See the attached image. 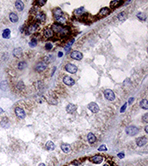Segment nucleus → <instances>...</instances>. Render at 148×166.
I'll list each match as a JSON object with an SVG mask.
<instances>
[{
    "label": "nucleus",
    "instance_id": "nucleus-1",
    "mask_svg": "<svg viewBox=\"0 0 148 166\" xmlns=\"http://www.w3.org/2000/svg\"><path fill=\"white\" fill-rule=\"evenodd\" d=\"M51 30H53V32L55 31L56 33H60V34H61V35H66V34L68 32V29L61 27V26L58 25V24H53V25H52V29H51Z\"/></svg>",
    "mask_w": 148,
    "mask_h": 166
},
{
    "label": "nucleus",
    "instance_id": "nucleus-2",
    "mask_svg": "<svg viewBox=\"0 0 148 166\" xmlns=\"http://www.w3.org/2000/svg\"><path fill=\"white\" fill-rule=\"evenodd\" d=\"M126 132H127V134L129 135V136H135V135L139 133V129H138L136 126H128V127H127Z\"/></svg>",
    "mask_w": 148,
    "mask_h": 166
},
{
    "label": "nucleus",
    "instance_id": "nucleus-3",
    "mask_svg": "<svg viewBox=\"0 0 148 166\" xmlns=\"http://www.w3.org/2000/svg\"><path fill=\"white\" fill-rule=\"evenodd\" d=\"M104 96H105V98L109 101H113L115 99V94H114V93L113 92L112 90H110V89H107V90L104 91Z\"/></svg>",
    "mask_w": 148,
    "mask_h": 166
},
{
    "label": "nucleus",
    "instance_id": "nucleus-4",
    "mask_svg": "<svg viewBox=\"0 0 148 166\" xmlns=\"http://www.w3.org/2000/svg\"><path fill=\"white\" fill-rule=\"evenodd\" d=\"M65 69H66V71H68V73L75 74L76 72H77V70H78V68H77V67H76L75 65H74V64L68 63V64L65 66Z\"/></svg>",
    "mask_w": 148,
    "mask_h": 166
},
{
    "label": "nucleus",
    "instance_id": "nucleus-5",
    "mask_svg": "<svg viewBox=\"0 0 148 166\" xmlns=\"http://www.w3.org/2000/svg\"><path fill=\"white\" fill-rule=\"evenodd\" d=\"M15 113H16V115H17V118H19V119L25 118V112L23 111V109H22L21 107H16Z\"/></svg>",
    "mask_w": 148,
    "mask_h": 166
},
{
    "label": "nucleus",
    "instance_id": "nucleus-6",
    "mask_svg": "<svg viewBox=\"0 0 148 166\" xmlns=\"http://www.w3.org/2000/svg\"><path fill=\"white\" fill-rule=\"evenodd\" d=\"M87 107H88V109L90 110L92 113H98V112L100 111V107L98 106V105L95 103V102L90 103L87 106Z\"/></svg>",
    "mask_w": 148,
    "mask_h": 166
},
{
    "label": "nucleus",
    "instance_id": "nucleus-7",
    "mask_svg": "<svg viewBox=\"0 0 148 166\" xmlns=\"http://www.w3.org/2000/svg\"><path fill=\"white\" fill-rule=\"evenodd\" d=\"M38 27H39V25H38L37 23H32V24H30L27 28V34H32L34 33V32H36L38 30Z\"/></svg>",
    "mask_w": 148,
    "mask_h": 166
},
{
    "label": "nucleus",
    "instance_id": "nucleus-8",
    "mask_svg": "<svg viewBox=\"0 0 148 166\" xmlns=\"http://www.w3.org/2000/svg\"><path fill=\"white\" fill-rule=\"evenodd\" d=\"M136 143H137L138 146L142 147V146H144V145H146V143H147V139H146V137L139 138V139H137V140H136Z\"/></svg>",
    "mask_w": 148,
    "mask_h": 166
},
{
    "label": "nucleus",
    "instance_id": "nucleus-9",
    "mask_svg": "<svg viewBox=\"0 0 148 166\" xmlns=\"http://www.w3.org/2000/svg\"><path fill=\"white\" fill-rule=\"evenodd\" d=\"M71 57H72L73 59L79 61V60L82 59L83 55H82V54L81 52H79V51H73V52L71 53Z\"/></svg>",
    "mask_w": 148,
    "mask_h": 166
},
{
    "label": "nucleus",
    "instance_id": "nucleus-10",
    "mask_svg": "<svg viewBox=\"0 0 148 166\" xmlns=\"http://www.w3.org/2000/svg\"><path fill=\"white\" fill-rule=\"evenodd\" d=\"M47 67V64L44 62H39L36 64V70L37 72H42V71H44L46 69Z\"/></svg>",
    "mask_w": 148,
    "mask_h": 166
},
{
    "label": "nucleus",
    "instance_id": "nucleus-11",
    "mask_svg": "<svg viewBox=\"0 0 148 166\" xmlns=\"http://www.w3.org/2000/svg\"><path fill=\"white\" fill-rule=\"evenodd\" d=\"M63 83H65L67 86H73L74 84V80L69 76H65L63 78Z\"/></svg>",
    "mask_w": 148,
    "mask_h": 166
},
{
    "label": "nucleus",
    "instance_id": "nucleus-12",
    "mask_svg": "<svg viewBox=\"0 0 148 166\" xmlns=\"http://www.w3.org/2000/svg\"><path fill=\"white\" fill-rule=\"evenodd\" d=\"M76 109H77V106L74 104H68L66 107V111L68 112V113H73L76 111Z\"/></svg>",
    "mask_w": 148,
    "mask_h": 166
},
{
    "label": "nucleus",
    "instance_id": "nucleus-13",
    "mask_svg": "<svg viewBox=\"0 0 148 166\" xmlns=\"http://www.w3.org/2000/svg\"><path fill=\"white\" fill-rule=\"evenodd\" d=\"M36 18L41 22H44L46 19V15L43 12H36Z\"/></svg>",
    "mask_w": 148,
    "mask_h": 166
},
{
    "label": "nucleus",
    "instance_id": "nucleus-14",
    "mask_svg": "<svg viewBox=\"0 0 148 166\" xmlns=\"http://www.w3.org/2000/svg\"><path fill=\"white\" fill-rule=\"evenodd\" d=\"M61 148L62 150V151L65 152V153H69L70 151H71V146L68 144H62L61 145Z\"/></svg>",
    "mask_w": 148,
    "mask_h": 166
},
{
    "label": "nucleus",
    "instance_id": "nucleus-15",
    "mask_svg": "<svg viewBox=\"0 0 148 166\" xmlns=\"http://www.w3.org/2000/svg\"><path fill=\"white\" fill-rule=\"evenodd\" d=\"M91 161L94 163V164H101V163L103 161V158L101 156H94L91 158Z\"/></svg>",
    "mask_w": 148,
    "mask_h": 166
},
{
    "label": "nucleus",
    "instance_id": "nucleus-16",
    "mask_svg": "<svg viewBox=\"0 0 148 166\" xmlns=\"http://www.w3.org/2000/svg\"><path fill=\"white\" fill-rule=\"evenodd\" d=\"M15 6H16V8H17V11H22L23 10V8H24V4H23V3L22 2V1L17 0V1H16V3H15Z\"/></svg>",
    "mask_w": 148,
    "mask_h": 166
},
{
    "label": "nucleus",
    "instance_id": "nucleus-17",
    "mask_svg": "<svg viewBox=\"0 0 148 166\" xmlns=\"http://www.w3.org/2000/svg\"><path fill=\"white\" fill-rule=\"evenodd\" d=\"M22 55H23V51H22L21 48H15V49L13 50V55H14V56L17 57V58H20V57L22 56Z\"/></svg>",
    "mask_w": 148,
    "mask_h": 166
},
{
    "label": "nucleus",
    "instance_id": "nucleus-18",
    "mask_svg": "<svg viewBox=\"0 0 148 166\" xmlns=\"http://www.w3.org/2000/svg\"><path fill=\"white\" fill-rule=\"evenodd\" d=\"M54 17H55V19H58L59 17H62V11L60 8H56L54 11Z\"/></svg>",
    "mask_w": 148,
    "mask_h": 166
},
{
    "label": "nucleus",
    "instance_id": "nucleus-19",
    "mask_svg": "<svg viewBox=\"0 0 148 166\" xmlns=\"http://www.w3.org/2000/svg\"><path fill=\"white\" fill-rule=\"evenodd\" d=\"M9 18H10V20H11V23H17V21H18V17H17V14H15V13H10V15H9Z\"/></svg>",
    "mask_w": 148,
    "mask_h": 166
},
{
    "label": "nucleus",
    "instance_id": "nucleus-20",
    "mask_svg": "<svg viewBox=\"0 0 148 166\" xmlns=\"http://www.w3.org/2000/svg\"><path fill=\"white\" fill-rule=\"evenodd\" d=\"M109 13H110L109 9H108V8H102L101 10V11H100L99 15H100V17H105V16L108 15Z\"/></svg>",
    "mask_w": 148,
    "mask_h": 166
},
{
    "label": "nucleus",
    "instance_id": "nucleus-21",
    "mask_svg": "<svg viewBox=\"0 0 148 166\" xmlns=\"http://www.w3.org/2000/svg\"><path fill=\"white\" fill-rule=\"evenodd\" d=\"M53 34H54L53 30H51V29H49V28H48V29H46V30H44V36H45V37H47V38L51 37V36H53Z\"/></svg>",
    "mask_w": 148,
    "mask_h": 166
},
{
    "label": "nucleus",
    "instance_id": "nucleus-22",
    "mask_svg": "<svg viewBox=\"0 0 148 166\" xmlns=\"http://www.w3.org/2000/svg\"><path fill=\"white\" fill-rule=\"evenodd\" d=\"M87 140H88V142L90 144H94L96 141V138H95L94 134H93V133H88V135H87Z\"/></svg>",
    "mask_w": 148,
    "mask_h": 166
},
{
    "label": "nucleus",
    "instance_id": "nucleus-23",
    "mask_svg": "<svg viewBox=\"0 0 148 166\" xmlns=\"http://www.w3.org/2000/svg\"><path fill=\"white\" fill-rule=\"evenodd\" d=\"M84 12H85L84 7H80L79 9H77V10L74 11V14L75 16H81V15H82V14H84Z\"/></svg>",
    "mask_w": 148,
    "mask_h": 166
},
{
    "label": "nucleus",
    "instance_id": "nucleus-24",
    "mask_svg": "<svg viewBox=\"0 0 148 166\" xmlns=\"http://www.w3.org/2000/svg\"><path fill=\"white\" fill-rule=\"evenodd\" d=\"M46 149L48 150V151H53L54 149H55V144L52 142V141H49L48 143L46 144Z\"/></svg>",
    "mask_w": 148,
    "mask_h": 166
},
{
    "label": "nucleus",
    "instance_id": "nucleus-25",
    "mask_svg": "<svg viewBox=\"0 0 148 166\" xmlns=\"http://www.w3.org/2000/svg\"><path fill=\"white\" fill-rule=\"evenodd\" d=\"M55 60V57H54V55H47V56L44 57V61L45 63H49V62H52V61Z\"/></svg>",
    "mask_w": 148,
    "mask_h": 166
},
{
    "label": "nucleus",
    "instance_id": "nucleus-26",
    "mask_svg": "<svg viewBox=\"0 0 148 166\" xmlns=\"http://www.w3.org/2000/svg\"><path fill=\"white\" fill-rule=\"evenodd\" d=\"M140 107L145 110H147L148 109V101L146 100H141V102H140Z\"/></svg>",
    "mask_w": 148,
    "mask_h": 166
},
{
    "label": "nucleus",
    "instance_id": "nucleus-27",
    "mask_svg": "<svg viewBox=\"0 0 148 166\" xmlns=\"http://www.w3.org/2000/svg\"><path fill=\"white\" fill-rule=\"evenodd\" d=\"M10 35H11V30H9V29H6V30H4V31H3V37L5 38V39H8V38H10Z\"/></svg>",
    "mask_w": 148,
    "mask_h": 166
},
{
    "label": "nucleus",
    "instance_id": "nucleus-28",
    "mask_svg": "<svg viewBox=\"0 0 148 166\" xmlns=\"http://www.w3.org/2000/svg\"><path fill=\"white\" fill-rule=\"evenodd\" d=\"M127 14H126L125 12H121L120 14H119V16H118V18H119V20L120 21H121V22H124L127 19Z\"/></svg>",
    "mask_w": 148,
    "mask_h": 166
},
{
    "label": "nucleus",
    "instance_id": "nucleus-29",
    "mask_svg": "<svg viewBox=\"0 0 148 166\" xmlns=\"http://www.w3.org/2000/svg\"><path fill=\"white\" fill-rule=\"evenodd\" d=\"M26 66H27L26 62H24V61H20V62L18 63V65H17V67H18V69L23 70V69H24V68H25Z\"/></svg>",
    "mask_w": 148,
    "mask_h": 166
},
{
    "label": "nucleus",
    "instance_id": "nucleus-30",
    "mask_svg": "<svg viewBox=\"0 0 148 166\" xmlns=\"http://www.w3.org/2000/svg\"><path fill=\"white\" fill-rule=\"evenodd\" d=\"M0 88L3 89V90L6 91L7 88H8V83L6 81H4V82H1L0 83Z\"/></svg>",
    "mask_w": 148,
    "mask_h": 166
},
{
    "label": "nucleus",
    "instance_id": "nucleus-31",
    "mask_svg": "<svg viewBox=\"0 0 148 166\" xmlns=\"http://www.w3.org/2000/svg\"><path fill=\"white\" fill-rule=\"evenodd\" d=\"M17 89L18 91H23V89H24V84H23V82L22 81H20V82H18L17 84Z\"/></svg>",
    "mask_w": 148,
    "mask_h": 166
},
{
    "label": "nucleus",
    "instance_id": "nucleus-32",
    "mask_svg": "<svg viewBox=\"0 0 148 166\" xmlns=\"http://www.w3.org/2000/svg\"><path fill=\"white\" fill-rule=\"evenodd\" d=\"M137 17L140 19V20H141V21H145L146 19V16L145 15V14H143V13H139L137 15Z\"/></svg>",
    "mask_w": 148,
    "mask_h": 166
},
{
    "label": "nucleus",
    "instance_id": "nucleus-33",
    "mask_svg": "<svg viewBox=\"0 0 148 166\" xmlns=\"http://www.w3.org/2000/svg\"><path fill=\"white\" fill-rule=\"evenodd\" d=\"M56 21H57V23H61V24H63V23H66V19L64 18L63 17H59L58 19H56Z\"/></svg>",
    "mask_w": 148,
    "mask_h": 166
},
{
    "label": "nucleus",
    "instance_id": "nucleus-34",
    "mask_svg": "<svg viewBox=\"0 0 148 166\" xmlns=\"http://www.w3.org/2000/svg\"><path fill=\"white\" fill-rule=\"evenodd\" d=\"M121 1H112V2L110 3V5H111V7H116L117 5H119V4H121Z\"/></svg>",
    "mask_w": 148,
    "mask_h": 166
},
{
    "label": "nucleus",
    "instance_id": "nucleus-35",
    "mask_svg": "<svg viewBox=\"0 0 148 166\" xmlns=\"http://www.w3.org/2000/svg\"><path fill=\"white\" fill-rule=\"evenodd\" d=\"M36 88L37 89H42L43 87V84H42V81H37L36 82Z\"/></svg>",
    "mask_w": 148,
    "mask_h": 166
},
{
    "label": "nucleus",
    "instance_id": "nucleus-36",
    "mask_svg": "<svg viewBox=\"0 0 148 166\" xmlns=\"http://www.w3.org/2000/svg\"><path fill=\"white\" fill-rule=\"evenodd\" d=\"M36 44H37V42H36L35 39H33V40H32L31 42L29 43V45H30V47H32V48H33V47H36Z\"/></svg>",
    "mask_w": 148,
    "mask_h": 166
},
{
    "label": "nucleus",
    "instance_id": "nucleus-37",
    "mask_svg": "<svg viewBox=\"0 0 148 166\" xmlns=\"http://www.w3.org/2000/svg\"><path fill=\"white\" fill-rule=\"evenodd\" d=\"M74 39H72L71 41H69V42H68V44L66 45V49H67V50H68V49H69L70 46H71V45L74 43Z\"/></svg>",
    "mask_w": 148,
    "mask_h": 166
},
{
    "label": "nucleus",
    "instance_id": "nucleus-38",
    "mask_svg": "<svg viewBox=\"0 0 148 166\" xmlns=\"http://www.w3.org/2000/svg\"><path fill=\"white\" fill-rule=\"evenodd\" d=\"M107 146L106 145H101V146H100L99 148H98V151H107Z\"/></svg>",
    "mask_w": 148,
    "mask_h": 166
},
{
    "label": "nucleus",
    "instance_id": "nucleus-39",
    "mask_svg": "<svg viewBox=\"0 0 148 166\" xmlns=\"http://www.w3.org/2000/svg\"><path fill=\"white\" fill-rule=\"evenodd\" d=\"M45 48H46L47 50H50L51 48H52V44H51L50 42L46 43V45H45Z\"/></svg>",
    "mask_w": 148,
    "mask_h": 166
},
{
    "label": "nucleus",
    "instance_id": "nucleus-40",
    "mask_svg": "<svg viewBox=\"0 0 148 166\" xmlns=\"http://www.w3.org/2000/svg\"><path fill=\"white\" fill-rule=\"evenodd\" d=\"M143 121L147 123L148 122V113H146L144 116H143Z\"/></svg>",
    "mask_w": 148,
    "mask_h": 166
},
{
    "label": "nucleus",
    "instance_id": "nucleus-41",
    "mask_svg": "<svg viewBox=\"0 0 148 166\" xmlns=\"http://www.w3.org/2000/svg\"><path fill=\"white\" fill-rule=\"evenodd\" d=\"M45 4H46V1H45V0H42V1H37V4H39L40 6L44 5Z\"/></svg>",
    "mask_w": 148,
    "mask_h": 166
},
{
    "label": "nucleus",
    "instance_id": "nucleus-42",
    "mask_svg": "<svg viewBox=\"0 0 148 166\" xmlns=\"http://www.w3.org/2000/svg\"><path fill=\"white\" fill-rule=\"evenodd\" d=\"M127 103H125V105H124L122 107H121V113H123V112L125 111V109H126V108H127Z\"/></svg>",
    "mask_w": 148,
    "mask_h": 166
},
{
    "label": "nucleus",
    "instance_id": "nucleus-43",
    "mask_svg": "<svg viewBox=\"0 0 148 166\" xmlns=\"http://www.w3.org/2000/svg\"><path fill=\"white\" fill-rule=\"evenodd\" d=\"M118 157L120 158H123L124 157H125V155H124V153H119L118 154Z\"/></svg>",
    "mask_w": 148,
    "mask_h": 166
},
{
    "label": "nucleus",
    "instance_id": "nucleus-44",
    "mask_svg": "<svg viewBox=\"0 0 148 166\" xmlns=\"http://www.w3.org/2000/svg\"><path fill=\"white\" fill-rule=\"evenodd\" d=\"M134 100V98H130L129 100H128V104H132V102Z\"/></svg>",
    "mask_w": 148,
    "mask_h": 166
},
{
    "label": "nucleus",
    "instance_id": "nucleus-45",
    "mask_svg": "<svg viewBox=\"0 0 148 166\" xmlns=\"http://www.w3.org/2000/svg\"><path fill=\"white\" fill-rule=\"evenodd\" d=\"M145 131H146V133H148V126H147L145 127Z\"/></svg>",
    "mask_w": 148,
    "mask_h": 166
},
{
    "label": "nucleus",
    "instance_id": "nucleus-46",
    "mask_svg": "<svg viewBox=\"0 0 148 166\" xmlns=\"http://www.w3.org/2000/svg\"><path fill=\"white\" fill-rule=\"evenodd\" d=\"M58 56H59V57H61V56H62V53H61V52H59V55H58Z\"/></svg>",
    "mask_w": 148,
    "mask_h": 166
},
{
    "label": "nucleus",
    "instance_id": "nucleus-47",
    "mask_svg": "<svg viewBox=\"0 0 148 166\" xmlns=\"http://www.w3.org/2000/svg\"><path fill=\"white\" fill-rule=\"evenodd\" d=\"M3 112H4V110H3V109H2V108H1V107H0V114L2 113Z\"/></svg>",
    "mask_w": 148,
    "mask_h": 166
},
{
    "label": "nucleus",
    "instance_id": "nucleus-48",
    "mask_svg": "<svg viewBox=\"0 0 148 166\" xmlns=\"http://www.w3.org/2000/svg\"><path fill=\"white\" fill-rule=\"evenodd\" d=\"M39 166H45V164H39Z\"/></svg>",
    "mask_w": 148,
    "mask_h": 166
},
{
    "label": "nucleus",
    "instance_id": "nucleus-49",
    "mask_svg": "<svg viewBox=\"0 0 148 166\" xmlns=\"http://www.w3.org/2000/svg\"><path fill=\"white\" fill-rule=\"evenodd\" d=\"M104 166H109V165H108V164H104Z\"/></svg>",
    "mask_w": 148,
    "mask_h": 166
}]
</instances>
